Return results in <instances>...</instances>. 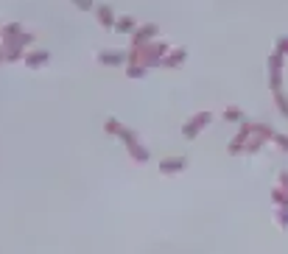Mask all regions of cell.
Segmentation results:
<instances>
[{
	"label": "cell",
	"mask_w": 288,
	"mask_h": 254,
	"mask_svg": "<svg viewBox=\"0 0 288 254\" xmlns=\"http://www.w3.org/2000/svg\"><path fill=\"white\" fill-rule=\"evenodd\" d=\"M207 120H210V115H201L199 120H193V123H190V126H188V129H185V134H188V137H193V134H196V132H193V129H199L201 123H207Z\"/></svg>",
	"instance_id": "6da1fadb"
},
{
	"label": "cell",
	"mask_w": 288,
	"mask_h": 254,
	"mask_svg": "<svg viewBox=\"0 0 288 254\" xmlns=\"http://www.w3.org/2000/svg\"><path fill=\"white\" fill-rule=\"evenodd\" d=\"M182 165H185V159H165V162H162V170H171V168L177 170V168H182Z\"/></svg>",
	"instance_id": "7a4b0ae2"
},
{
	"label": "cell",
	"mask_w": 288,
	"mask_h": 254,
	"mask_svg": "<svg viewBox=\"0 0 288 254\" xmlns=\"http://www.w3.org/2000/svg\"><path fill=\"white\" fill-rule=\"evenodd\" d=\"M98 14H101V22H104V25H112V11L107 9V6H101Z\"/></svg>",
	"instance_id": "3957f363"
},
{
	"label": "cell",
	"mask_w": 288,
	"mask_h": 254,
	"mask_svg": "<svg viewBox=\"0 0 288 254\" xmlns=\"http://www.w3.org/2000/svg\"><path fill=\"white\" fill-rule=\"evenodd\" d=\"M39 62H45V53H39V56H31V67H39Z\"/></svg>",
	"instance_id": "277c9868"
},
{
	"label": "cell",
	"mask_w": 288,
	"mask_h": 254,
	"mask_svg": "<svg viewBox=\"0 0 288 254\" xmlns=\"http://www.w3.org/2000/svg\"><path fill=\"white\" fill-rule=\"evenodd\" d=\"M118 28H121V31H129V28H132V20H129V17H123V22L118 25Z\"/></svg>",
	"instance_id": "5b68a950"
},
{
	"label": "cell",
	"mask_w": 288,
	"mask_h": 254,
	"mask_svg": "<svg viewBox=\"0 0 288 254\" xmlns=\"http://www.w3.org/2000/svg\"><path fill=\"white\" fill-rule=\"evenodd\" d=\"M73 3H76V6H81V9H90V6H92V0H73Z\"/></svg>",
	"instance_id": "8992f818"
}]
</instances>
